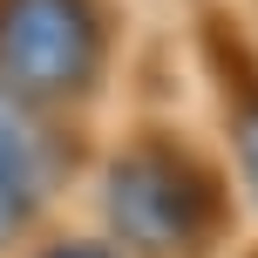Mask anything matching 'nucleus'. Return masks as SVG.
Listing matches in <instances>:
<instances>
[{"instance_id": "nucleus-5", "label": "nucleus", "mask_w": 258, "mask_h": 258, "mask_svg": "<svg viewBox=\"0 0 258 258\" xmlns=\"http://www.w3.org/2000/svg\"><path fill=\"white\" fill-rule=\"evenodd\" d=\"M54 258H109V251H95V245H61Z\"/></svg>"}, {"instance_id": "nucleus-2", "label": "nucleus", "mask_w": 258, "mask_h": 258, "mask_svg": "<svg viewBox=\"0 0 258 258\" xmlns=\"http://www.w3.org/2000/svg\"><path fill=\"white\" fill-rule=\"evenodd\" d=\"M204 211H211V190L177 156H136V163H122L116 183H109V218H116L136 245H150V251L190 245V238L204 231Z\"/></svg>"}, {"instance_id": "nucleus-3", "label": "nucleus", "mask_w": 258, "mask_h": 258, "mask_svg": "<svg viewBox=\"0 0 258 258\" xmlns=\"http://www.w3.org/2000/svg\"><path fill=\"white\" fill-rule=\"evenodd\" d=\"M48 183V136L21 102L0 95V238L27 218V204Z\"/></svg>"}, {"instance_id": "nucleus-4", "label": "nucleus", "mask_w": 258, "mask_h": 258, "mask_svg": "<svg viewBox=\"0 0 258 258\" xmlns=\"http://www.w3.org/2000/svg\"><path fill=\"white\" fill-rule=\"evenodd\" d=\"M238 150H245V183H251V197H258V116L245 122V136H238Z\"/></svg>"}, {"instance_id": "nucleus-1", "label": "nucleus", "mask_w": 258, "mask_h": 258, "mask_svg": "<svg viewBox=\"0 0 258 258\" xmlns=\"http://www.w3.org/2000/svg\"><path fill=\"white\" fill-rule=\"evenodd\" d=\"M102 54L95 0H0V75L34 95L82 89Z\"/></svg>"}]
</instances>
